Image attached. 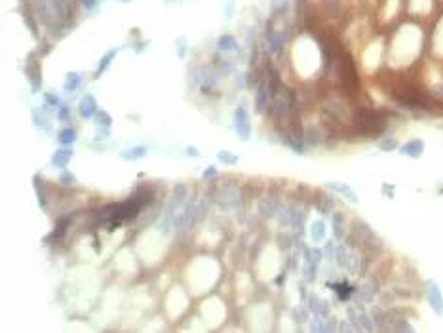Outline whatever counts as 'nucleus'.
I'll return each mask as SVG.
<instances>
[{
	"label": "nucleus",
	"mask_w": 443,
	"mask_h": 333,
	"mask_svg": "<svg viewBox=\"0 0 443 333\" xmlns=\"http://www.w3.org/2000/svg\"><path fill=\"white\" fill-rule=\"evenodd\" d=\"M354 130L358 135H369L375 137L378 133L386 130V120L378 111H369V109H361L354 116Z\"/></svg>",
	"instance_id": "obj_1"
},
{
	"label": "nucleus",
	"mask_w": 443,
	"mask_h": 333,
	"mask_svg": "<svg viewBox=\"0 0 443 333\" xmlns=\"http://www.w3.org/2000/svg\"><path fill=\"white\" fill-rule=\"evenodd\" d=\"M337 69H339V78H341V84H342L344 91L348 95H356V91L359 88V78H358L352 59L346 53H341L337 57Z\"/></svg>",
	"instance_id": "obj_2"
},
{
	"label": "nucleus",
	"mask_w": 443,
	"mask_h": 333,
	"mask_svg": "<svg viewBox=\"0 0 443 333\" xmlns=\"http://www.w3.org/2000/svg\"><path fill=\"white\" fill-rule=\"evenodd\" d=\"M215 200L219 204V208L224 210V211H232V210H238L240 204H242V194L238 191V187H232V185H222L219 187L217 194H215Z\"/></svg>",
	"instance_id": "obj_3"
},
{
	"label": "nucleus",
	"mask_w": 443,
	"mask_h": 333,
	"mask_svg": "<svg viewBox=\"0 0 443 333\" xmlns=\"http://www.w3.org/2000/svg\"><path fill=\"white\" fill-rule=\"evenodd\" d=\"M335 257H337L339 266L344 268L346 272H350V274H358L359 272V263L361 261L352 253V249L348 245H337V255Z\"/></svg>",
	"instance_id": "obj_4"
},
{
	"label": "nucleus",
	"mask_w": 443,
	"mask_h": 333,
	"mask_svg": "<svg viewBox=\"0 0 443 333\" xmlns=\"http://www.w3.org/2000/svg\"><path fill=\"white\" fill-rule=\"evenodd\" d=\"M217 78H219V76L215 74V70H213V69H209V67H198V69H196V80H194V86H200L204 93H209L211 89L215 88Z\"/></svg>",
	"instance_id": "obj_5"
},
{
	"label": "nucleus",
	"mask_w": 443,
	"mask_h": 333,
	"mask_svg": "<svg viewBox=\"0 0 443 333\" xmlns=\"http://www.w3.org/2000/svg\"><path fill=\"white\" fill-rule=\"evenodd\" d=\"M426 299H428L432 311L442 316L443 314V293H442V289H440V286H438L434 280H428V282H426Z\"/></svg>",
	"instance_id": "obj_6"
},
{
	"label": "nucleus",
	"mask_w": 443,
	"mask_h": 333,
	"mask_svg": "<svg viewBox=\"0 0 443 333\" xmlns=\"http://www.w3.org/2000/svg\"><path fill=\"white\" fill-rule=\"evenodd\" d=\"M234 128H236V133L240 135V139L247 141L251 137V126H249V116H247V111H245L244 105H240L236 112H234Z\"/></svg>",
	"instance_id": "obj_7"
},
{
	"label": "nucleus",
	"mask_w": 443,
	"mask_h": 333,
	"mask_svg": "<svg viewBox=\"0 0 443 333\" xmlns=\"http://www.w3.org/2000/svg\"><path fill=\"white\" fill-rule=\"evenodd\" d=\"M356 234L359 236L361 244L367 245V247H380L382 242L377 238V234L371 230V227L363 221H356Z\"/></svg>",
	"instance_id": "obj_8"
},
{
	"label": "nucleus",
	"mask_w": 443,
	"mask_h": 333,
	"mask_svg": "<svg viewBox=\"0 0 443 333\" xmlns=\"http://www.w3.org/2000/svg\"><path fill=\"white\" fill-rule=\"evenodd\" d=\"M270 95H272L270 86L266 84V80H261L255 89V111L259 114H263L270 107Z\"/></svg>",
	"instance_id": "obj_9"
},
{
	"label": "nucleus",
	"mask_w": 443,
	"mask_h": 333,
	"mask_svg": "<svg viewBox=\"0 0 443 333\" xmlns=\"http://www.w3.org/2000/svg\"><path fill=\"white\" fill-rule=\"evenodd\" d=\"M265 36H266V44H268V52H270L272 55L280 57L282 52H284V36H282L278 31H274V29L270 27V23H268V27H266Z\"/></svg>",
	"instance_id": "obj_10"
},
{
	"label": "nucleus",
	"mask_w": 443,
	"mask_h": 333,
	"mask_svg": "<svg viewBox=\"0 0 443 333\" xmlns=\"http://www.w3.org/2000/svg\"><path fill=\"white\" fill-rule=\"evenodd\" d=\"M97 111L99 109H97V103H95V97L93 95H84L80 99V103H78V114L82 118H91V116H95Z\"/></svg>",
	"instance_id": "obj_11"
},
{
	"label": "nucleus",
	"mask_w": 443,
	"mask_h": 333,
	"mask_svg": "<svg viewBox=\"0 0 443 333\" xmlns=\"http://www.w3.org/2000/svg\"><path fill=\"white\" fill-rule=\"evenodd\" d=\"M375 295H377V286L373 282H365V284H361L358 288L356 299H358L359 305H363V303H371L375 299Z\"/></svg>",
	"instance_id": "obj_12"
},
{
	"label": "nucleus",
	"mask_w": 443,
	"mask_h": 333,
	"mask_svg": "<svg viewBox=\"0 0 443 333\" xmlns=\"http://www.w3.org/2000/svg\"><path fill=\"white\" fill-rule=\"evenodd\" d=\"M399 153L405 156H411V158H419L424 153V143H422L421 139H411V141H407L399 149Z\"/></svg>",
	"instance_id": "obj_13"
},
{
	"label": "nucleus",
	"mask_w": 443,
	"mask_h": 333,
	"mask_svg": "<svg viewBox=\"0 0 443 333\" xmlns=\"http://www.w3.org/2000/svg\"><path fill=\"white\" fill-rule=\"evenodd\" d=\"M278 210H280V202L276 198H272V196H266L259 204V211H261L263 217H274L278 213Z\"/></svg>",
	"instance_id": "obj_14"
},
{
	"label": "nucleus",
	"mask_w": 443,
	"mask_h": 333,
	"mask_svg": "<svg viewBox=\"0 0 443 333\" xmlns=\"http://www.w3.org/2000/svg\"><path fill=\"white\" fill-rule=\"evenodd\" d=\"M308 305H310V311L314 312L316 316H322V318H327V316H329V303H327V301H324V299L312 295L310 299H308Z\"/></svg>",
	"instance_id": "obj_15"
},
{
	"label": "nucleus",
	"mask_w": 443,
	"mask_h": 333,
	"mask_svg": "<svg viewBox=\"0 0 443 333\" xmlns=\"http://www.w3.org/2000/svg\"><path fill=\"white\" fill-rule=\"evenodd\" d=\"M327 187L331 189V191H335V193H339L341 196H344L346 200H350V202H358V194L354 193V189L350 187V185H344V183H327Z\"/></svg>",
	"instance_id": "obj_16"
},
{
	"label": "nucleus",
	"mask_w": 443,
	"mask_h": 333,
	"mask_svg": "<svg viewBox=\"0 0 443 333\" xmlns=\"http://www.w3.org/2000/svg\"><path fill=\"white\" fill-rule=\"evenodd\" d=\"M305 219H307L305 210H301V208H293L291 210V227L297 232H303L305 230Z\"/></svg>",
	"instance_id": "obj_17"
},
{
	"label": "nucleus",
	"mask_w": 443,
	"mask_h": 333,
	"mask_svg": "<svg viewBox=\"0 0 443 333\" xmlns=\"http://www.w3.org/2000/svg\"><path fill=\"white\" fill-rule=\"evenodd\" d=\"M72 149H59V151H55V155H53V158H51V164L55 166V168H65L67 164H68V160L72 158Z\"/></svg>",
	"instance_id": "obj_18"
},
{
	"label": "nucleus",
	"mask_w": 443,
	"mask_h": 333,
	"mask_svg": "<svg viewBox=\"0 0 443 333\" xmlns=\"http://www.w3.org/2000/svg\"><path fill=\"white\" fill-rule=\"evenodd\" d=\"M266 80H268V86H270V91H272V95L278 91V89H282V80H280V74H278V70L274 69L272 65H266Z\"/></svg>",
	"instance_id": "obj_19"
},
{
	"label": "nucleus",
	"mask_w": 443,
	"mask_h": 333,
	"mask_svg": "<svg viewBox=\"0 0 443 333\" xmlns=\"http://www.w3.org/2000/svg\"><path fill=\"white\" fill-rule=\"evenodd\" d=\"M116 53H118V48H112V50H109V52L101 57V61H99V65H97V70H95V78H99V76L109 69V65L112 63V59L116 57Z\"/></svg>",
	"instance_id": "obj_20"
},
{
	"label": "nucleus",
	"mask_w": 443,
	"mask_h": 333,
	"mask_svg": "<svg viewBox=\"0 0 443 333\" xmlns=\"http://www.w3.org/2000/svg\"><path fill=\"white\" fill-rule=\"evenodd\" d=\"M217 48L221 52H236L238 50V42H236V38L232 35H222V36H219V40H217Z\"/></svg>",
	"instance_id": "obj_21"
},
{
	"label": "nucleus",
	"mask_w": 443,
	"mask_h": 333,
	"mask_svg": "<svg viewBox=\"0 0 443 333\" xmlns=\"http://www.w3.org/2000/svg\"><path fill=\"white\" fill-rule=\"evenodd\" d=\"M68 223H70V217H63L61 221L55 225L53 232L46 238V242H51V240H61V238H63V234H65V230L68 228Z\"/></svg>",
	"instance_id": "obj_22"
},
{
	"label": "nucleus",
	"mask_w": 443,
	"mask_h": 333,
	"mask_svg": "<svg viewBox=\"0 0 443 333\" xmlns=\"http://www.w3.org/2000/svg\"><path fill=\"white\" fill-rule=\"evenodd\" d=\"M329 288H333L335 291H337V297H339L341 301L350 299V297H352V293H354V288H352V286H348L346 282H341V284H331V282H329Z\"/></svg>",
	"instance_id": "obj_23"
},
{
	"label": "nucleus",
	"mask_w": 443,
	"mask_h": 333,
	"mask_svg": "<svg viewBox=\"0 0 443 333\" xmlns=\"http://www.w3.org/2000/svg\"><path fill=\"white\" fill-rule=\"evenodd\" d=\"M310 238L318 244L325 238V223L324 221H314L310 225Z\"/></svg>",
	"instance_id": "obj_24"
},
{
	"label": "nucleus",
	"mask_w": 443,
	"mask_h": 333,
	"mask_svg": "<svg viewBox=\"0 0 443 333\" xmlns=\"http://www.w3.org/2000/svg\"><path fill=\"white\" fill-rule=\"evenodd\" d=\"M27 76H29V80H31V88H33V91H38L40 89V69H38V65H33L27 69Z\"/></svg>",
	"instance_id": "obj_25"
},
{
	"label": "nucleus",
	"mask_w": 443,
	"mask_h": 333,
	"mask_svg": "<svg viewBox=\"0 0 443 333\" xmlns=\"http://www.w3.org/2000/svg\"><path fill=\"white\" fill-rule=\"evenodd\" d=\"M80 84H82V76L78 72H68L63 88H65V91H76V89L80 88Z\"/></svg>",
	"instance_id": "obj_26"
},
{
	"label": "nucleus",
	"mask_w": 443,
	"mask_h": 333,
	"mask_svg": "<svg viewBox=\"0 0 443 333\" xmlns=\"http://www.w3.org/2000/svg\"><path fill=\"white\" fill-rule=\"evenodd\" d=\"M316 276H318V265L316 263H312V261H305V266H303V278H305V282H314L316 280Z\"/></svg>",
	"instance_id": "obj_27"
},
{
	"label": "nucleus",
	"mask_w": 443,
	"mask_h": 333,
	"mask_svg": "<svg viewBox=\"0 0 443 333\" xmlns=\"http://www.w3.org/2000/svg\"><path fill=\"white\" fill-rule=\"evenodd\" d=\"M333 232H335V238H342L344 236V217L342 213H335L333 215Z\"/></svg>",
	"instance_id": "obj_28"
},
{
	"label": "nucleus",
	"mask_w": 443,
	"mask_h": 333,
	"mask_svg": "<svg viewBox=\"0 0 443 333\" xmlns=\"http://www.w3.org/2000/svg\"><path fill=\"white\" fill-rule=\"evenodd\" d=\"M57 141H59L61 145H70V143H74V141H76V132H74L72 128H65V130H61V132H59V135H57Z\"/></svg>",
	"instance_id": "obj_29"
},
{
	"label": "nucleus",
	"mask_w": 443,
	"mask_h": 333,
	"mask_svg": "<svg viewBox=\"0 0 443 333\" xmlns=\"http://www.w3.org/2000/svg\"><path fill=\"white\" fill-rule=\"evenodd\" d=\"M147 155V149L145 147H133V149H128L122 153V158L124 160H139Z\"/></svg>",
	"instance_id": "obj_30"
},
{
	"label": "nucleus",
	"mask_w": 443,
	"mask_h": 333,
	"mask_svg": "<svg viewBox=\"0 0 443 333\" xmlns=\"http://www.w3.org/2000/svg\"><path fill=\"white\" fill-rule=\"evenodd\" d=\"M318 210H320L324 215L331 213V210H333V198L331 196H327V194H320V200H318Z\"/></svg>",
	"instance_id": "obj_31"
},
{
	"label": "nucleus",
	"mask_w": 443,
	"mask_h": 333,
	"mask_svg": "<svg viewBox=\"0 0 443 333\" xmlns=\"http://www.w3.org/2000/svg\"><path fill=\"white\" fill-rule=\"evenodd\" d=\"M213 70H215V74H217L219 78L228 76V74L232 72V63H230V61H217L215 67H213Z\"/></svg>",
	"instance_id": "obj_32"
},
{
	"label": "nucleus",
	"mask_w": 443,
	"mask_h": 333,
	"mask_svg": "<svg viewBox=\"0 0 443 333\" xmlns=\"http://www.w3.org/2000/svg\"><path fill=\"white\" fill-rule=\"evenodd\" d=\"M291 210L293 208H289V206H280V210H278V221H280V225L282 227H286V225H291Z\"/></svg>",
	"instance_id": "obj_33"
},
{
	"label": "nucleus",
	"mask_w": 443,
	"mask_h": 333,
	"mask_svg": "<svg viewBox=\"0 0 443 333\" xmlns=\"http://www.w3.org/2000/svg\"><path fill=\"white\" fill-rule=\"evenodd\" d=\"M270 10H272V16H282L288 12V0H272L270 2Z\"/></svg>",
	"instance_id": "obj_34"
},
{
	"label": "nucleus",
	"mask_w": 443,
	"mask_h": 333,
	"mask_svg": "<svg viewBox=\"0 0 443 333\" xmlns=\"http://www.w3.org/2000/svg\"><path fill=\"white\" fill-rule=\"evenodd\" d=\"M378 147H380V151H384V153H392V151L398 149V139L386 137V139H382V141L378 143Z\"/></svg>",
	"instance_id": "obj_35"
},
{
	"label": "nucleus",
	"mask_w": 443,
	"mask_h": 333,
	"mask_svg": "<svg viewBox=\"0 0 443 333\" xmlns=\"http://www.w3.org/2000/svg\"><path fill=\"white\" fill-rule=\"evenodd\" d=\"M95 120H97L99 126H105V128H111V124H112V118L109 116V112H105V111L95 112Z\"/></svg>",
	"instance_id": "obj_36"
},
{
	"label": "nucleus",
	"mask_w": 443,
	"mask_h": 333,
	"mask_svg": "<svg viewBox=\"0 0 443 333\" xmlns=\"http://www.w3.org/2000/svg\"><path fill=\"white\" fill-rule=\"evenodd\" d=\"M392 330H396V332H413V326H411V324H407L403 318H398V320H394Z\"/></svg>",
	"instance_id": "obj_37"
},
{
	"label": "nucleus",
	"mask_w": 443,
	"mask_h": 333,
	"mask_svg": "<svg viewBox=\"0 0 443 333\" xmlns=\"http://www.w3.org/2000/svg\"><path fill=\"white\" fill-rule=\"evenodd\" d=\"M293 318H295V322L303 324V322L308 320V312L305 311V309H293Z\"/></svg>",
	"instance_id": "obj_38"
},
{
	"label": "nucleus",
	"mask_w": 443,
	"mask_h": 333,
	"mask_svg": "<svg viewBox=\"0 0 443 333\" xmlns=\"http://www.w3.org/2000/svg\"><path fill=\"white\" fill-rule=\"evenodd\" d=\"M219 160H221L222 164H228V166H232V164H236L238 162V156L230 155V153H219Z\"/></svg>",
	"instance_id": "obj_39"
},
{
	"label": "nucleus",
	"mask_w": 443,
	"mask_h": 333,
	"mask_svg": "<svg viewBox=\"0 0 443 333\" xmlns=\"http://www.w3.org/2000/svg\"><path fill=\"white\" fill-rule=\"evenodd\" d=\"M34 183H36L34 187H36V194H38V204H40L42 208H46V196H44V193H42V189H40V177H38V175L34 177Z\"/></svg>",
	"instance_id": "obj_40"
},
{
	"label": "nucleus",
	"mask_w": 443,
	"mask_h": 333,
	"mask_svg": "<svg viewBox=\"0 0 443 333\" xmlns=\"http://www.w3.org/2000/svg\"><path fill=\"white\" fill-rule=\"evenodd\" d=\"M324 253H325V257H327V259H333V257L337 255V247H335V244H333V242H327V244H325V249H324Z\"/></svg>",
	"instance_id": "obj_41"
},
{
	"label": "nucleus",
	"mask_w": 443,
	"mask_h": 333,
	"mask_svg": "<svg viewBox=\"0 0 443 333\" xmlns=\"http://www.w3.org/2000/svg\"><path fill=\"white\" fill-rule=\"evenodd\" d=\"M57 118H59V120H67V118H68V107H67V105H63V107L59 109Z\"/></svg>",
	"instance_id": "obj_42"
},
{
	"label": "nucleus",
	"mask_w": 443,
	"mask_h": 333,
	"mask_svg": "<svg viewBox=\"0 0 443 333\" xmlns=\"http://www.w3.org/2000/svg\"><path fill=\"white\" fill-rule=\"evenodd\" d=\"M82 6L86 10H95L97 8V0H82Z\"/></svg>",
	"instance_id": "obj_43"
},
{
	"label": "nucleus",
	"mask_w": 443,
	"mask_h": 333,
	"mask_svg": "<svg viewBox=\"0 0 443 333\" xmlns=\"http://www.w3.org/2000/svg\"><path fill=\"white\" fill-rule=\"evenodd\" d=\"M46 101H48L50 105H53V107H57V105H59V99H57V97H53L51 93H46Z\"/></svg>",
	"instance_id": "obj_44"
},
{
	"label": "nucleus",
	"mask_w": 443,
	"mask_h": 333,
	"mask_svg": "<svg viewBox=\"0 0 443 333\" xmlns=\"http://www.w3.org/2000/svg\"><path fill=\"white\" fill-rule=\"evenodd\" d=\"M177 53L179 57H185V38H181V42H177Z\"/></svg>",
	"instance_id": "obj_45"
},
{
	"label": "nucleus",
	"mask_w": 443,
	"mask_h": 333,
	"mask_svg": "<svg viewBox=\"0 0 443 333\" xmlns=\"http://www.w3.org/2000/svg\"><path fill=\"white\" fill-rule=\"evenodd\" d=\"M215 174H217V172H215V168H213V166H211V168H207V170H205V172H204V179L215 177Z\"/></svg>",
	"instance_id": "obj_46"
},
{
	"label": "nucleus",
	"mask_w": 443,
	"mask_h": 333,
	"mask_svg": "<svg viewBox=\"0 0 443 333\" xmlns=\"http://www.w3.org/2000/svg\"><path fill=\"white\" fill-rule=\"evenodd\" d=\"M61 181H63V183H70V185H72V183H74V175H70L68 172H65V174H63V177H61Z\"/></svg>",
	"instance_id": "obj_47"
},
{
	"label": "nucleus",
	"mask_w": 443,
	"mask_h": 333,
	"mask_svg": "<svg viewBox=\"0 0 443 333\" xmlns=\"http://www.w3.org/2000/svg\"><path fill=\"white\" fill-rule=\"evenodd\" d=\"M232 8H234V4H232V2H228V4H226V14H224V16H226V19L232 16Z\"/></svg>",
	"instance_id": "obj_48"
},
{
	"label": "nucleus",
	"mask_w": 443,
	"mask_h": 333,
	"mask_svg": "<svg viewBox=\"0 0 443 333\" xmlns=\"http://www.w3.org/2000/svg\"><path fill=\"white\" fill-rule=\"evenodd\" d=\"M236 86H238V88H242V86H244V76H238V80H236Z\"/></svg>",
	"instance_id": "obj_49"
},
{
	"label": "nucleus",
	"mask_w": 443,
	"mask_h": 333,
	"mask_svg": "<svg viewBox=\"0 0 443 333\" xmlns=\"http://www.w3.org/2000/svg\"><path fill=\"white\" fill-rule=\"evenodd\" d=\"M187 153H188L190 156H196V155H198V151H196V149H190V147L187 149Z\"/></svg>",
	"instance_id": "obj_50"
},
{
	"label": "nucleus",
	"mask_w": 443,
	"mask_h": 333,
	"mask_svg": "<svg viewBox=\"0 0 443 333\" xmlns=\"http://www.w3.org/2000/svg\"><path fill=\"white\" fill-rule=\"evenodd\" d=\"M124 2H128V0H124Z\"/></svg>",
	"instance_id": "obj_51"
}]
</instances>
